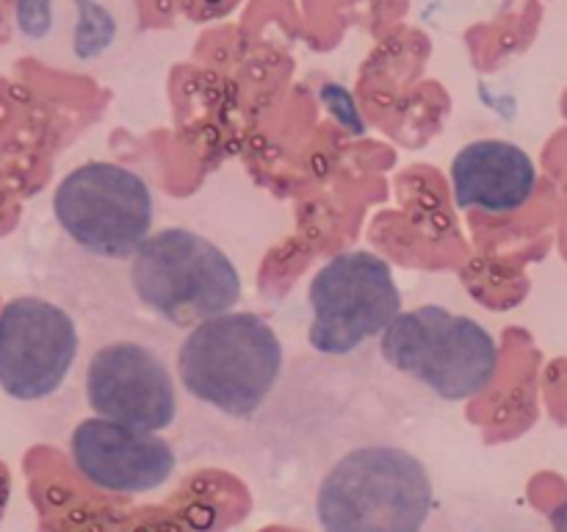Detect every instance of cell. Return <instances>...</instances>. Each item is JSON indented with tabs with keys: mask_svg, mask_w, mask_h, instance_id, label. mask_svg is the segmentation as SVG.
I'll return each instance as SVG.
<instances>
[{
	"mask_svg": "<svg viewBox=\"0 0 567 532\" xmlns=\"http://www.w3.org/2000/svg\"><path fill=\"white\" fill-rule=\"evenodd\" d=\"M6 222H11V214H9V203H6V188L0 186V233L6 231Z\"/></svg>",
	"mask_w": 567,
	"mask_h": 532,
	"instance_id": "cell-15",
	"label": "cell"
},
{
	"mask_svg": "<svg viewBox=\"0 0 567 532\" xmlns=\"http://www.w3.org/2000/svg\"><path fill=\"white\" fill-rule=\"evenodd\" d=\"M14 31L53 50L61 64H92L120 39V17L103 0H11Z\"/></svg>",
	"mask_w": 567,
	"mask_h": 532,
	"instance_id": "cell-10",
	"label": "cell"
},
{
	"mask_svg": "<svg viewBox=\"0 0 567 532\" xmlns=\"http://www.w3.org/2000/svg\"><path fill=\"white\" fill-rule=\"evenodd\" d=\"M313 321L308 344L321 355H352L402 314L391 264L371 249H347L321 266L308 286Z\"/></svg>",
	"mask_w": 567,
	"mask_h": 532,
	"instance_id": "cell-6",
	"label": "cell"
},
{
	"mask_svg": "<svg viewBox=\"0 0 567 532\" xmlns=\"http://www.w3.org/2000/svg\"><path fill=\"white\" fill-rule=\"evenodd\" d=\"M452 192L457 208L513 214L535 197L537 166L520 144L476 139L454 155Z\"/></svg>",
	"mask_w": 567,
	"mask_h": 532,
	"instance_id": "cell-11",
	"label": "cell"
},
{
	"mask_svg": "<svg viewBox=\"0 0 567 532\" xmlns=\"http://www.w3.org/2000/svg\"><path fill=\"white\" fill-rule=\"evenodd\" d=\"M53 219L83 253L127 260L153 236L155 194L127 166L86 161L55 183Z\"/></svg>",
	"mask_w": 567,
	"mask_h": 532,
	"instance_id": "cell-5",
	"label": "cell"
},
{
	"mask_svg": "<svg viewBox=\"0 0 567 532\" xmlns=\"http://www.w3.org/2000/svg\"><path fill=\"white\" fill-rule=\"evenodd\" d=\"M83 391L94 416L133 430L161 432L177 421L175 377L138 341L103 344L89 360Z\"/></svg>",
	"mask_w": 567,
	"mask_h": 532,
	"instance_id": "cell-8",
	"label": "cell"
},
{
	"mask_svg": "<svg viewBox=\"0 0 567 532\" xmlns=\"http://www.w3.org/2000/svg\"><path fill=\"white\" fill-rule=\"evenodd\" d=\"M127 277L138 303L175 327L230 314L244 294L230 255L188 227L155 231L133 255Z\"/></svg>",
	"mask_w": 567,
	"mask_h": 532,
	"instance_id": "cell-3",
	"label": "cell"
},
{
	"mask_svg": "<svg viewBox=\"0 0 567 532\" xmlns=\"http://www.w3.org/2000/svg\"><path fill=\"white\" fill-rule=\"evenodd\" d=\"M81 332L70 310L37 294L0 308V391L14 402H42L70 377Z\"/></svg>",
	"mask_w": 567,
	"mask_h": 532,
	"instance_id": "cell-7",
	"label": "cell"
},
{
	"mask_svg": "<svg viewBox=\"0 0 567 532\" xmlns=\"http://www.w3.org/2000/svg\"><path fill=\"white\" fill-rule=\"evenodd\" d=\"M14 20H11V0H0V42L11 33Z\"/></svg>",
	"mask_w": 567,
	"mask_h": 532,
	"instance_id": "cell-13",
	"label": "cell"
},
{
	"mask_svg": "<svg viewBox=\"0 0 567 532\" xmlns=\"http://www.w3.org/2000/svg\"><path fill=\"white\" fill-rule=\"evenodd\" d=\"M286 349L275 327L249 310L199 321L177 349V377L186 393L219 413H258L282 377Z\"/></svg>",
	"mask_w": 567,
	"mask_h": 532,
	"instance_id": "cell-2",
	"label": "cell"
},
{
	"mask_svg": "<svg viewBox=\"0 0 567 532\" xmlns=\"http://www.w3.org/2000/svg\"><path fill=\"white\" fill-rule=\"evenodd\" d=\"M380 355L391 369L408 375L443 402L480 397L498 371L493 332L471 316L441 305L402 310L380 336Z\"/></svg>",
	"mask_w": 567,
	"mask_h": 532,
	"instance_id": "cell-4",
	"label": "cell"
},
{
	"mask_svg": "<svg viewBox=\"0 0 567 532\" xmlns=\"http://www.w3.org/2000/svg\"><path fill=\"white\" fill-rule=\"evenodd\" d=\"M435 488L424 460L399 443H363L324 471L316 491L321 532H421Z\"/></svg>",
	"mask_w": 567,
	"mask_h": 532,
	"instance_id": "cell-1",
	"label": "cell"
},
{
	"mask_svg": "<svg viewBox=\"0 0 567 532\" xmlns=\"http://www.w3.org/2000/svg\"><path fill=\"white\" fill-rule=\"evenodd\" d=\"M9 488H11L9 471H6V466L0 463V519H3L6 504H9Z\"/></svg>",
	"mask_w": 567,
	"mask_h": 532,
	"instance_id": "cell-14",
	"label": "cell"
},
{
	"mask_svg": "<svg viewBox=\"0 0 567 532\" xmlns=\"http://www.w3.org/2000/svg\"><path fill=\"white\" fill-rule=\"evenodd\" d=\"M548 521H551V530L554 532H567V493H565L563 502H559L557 508L551 510Z\"/></svg>",
	"mask_w": 567,
	"mask_h": 532,
	"instance_id": "cell-12",
	"label": "cell"
},
{
	"mask_svg": "<svg viewBox=\"0 0 567 532\" xmlns=\"http://www.w3.org/2000/svg\"><path fill=\"white\" fill-rule=\"evenodd\" d=\"M0 308H3V303H0Z\"/></svg>",
	"mask_w": 567,
	"mask_h": 532,
	"instance_id": "cell-16",
	"label": "cell"
},
{
	"mask_svg": "<svg viewBox=\"0 0 567 532\" xmlns=\"http://www.w3.org/2000/svg\"><path fill=\"white\" fill-rule=\"evenodd\" d=\"M70 460L94 491L111 497L158 491L177 466L175 449L158 432L133 430L100 416L78 421L70 436Z\"/></svg>",
	"mask_w": 567,
	"mask_h": 532,
	"instance_id": "cell-9",
	"label": "cell"
}]
</instances>
